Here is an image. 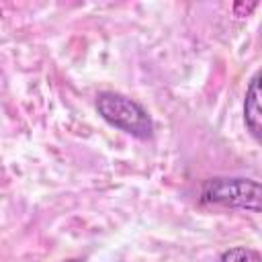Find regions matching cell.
Instances as JSON below:
<instances>
[{
  "instance_id": "6da1fadb",
  "label": "cell",
  "mask_w": 262,
  "mask_h": 262,
  "mask_svg": "<svg viewBox=\"0 0 262 262\" xmlns=\"http://www.w3.org/2000/svg\"><path fill=\"white\" fill-rule=\"evenodd\" d=\"M98 115L113 127L137 137L149 139L154 133V123L149 113L133 98L119 92H100L96 96Z\"/></svg>"
},
{
  "instance_id": "7a4b0ae2",
  "label": "cell",
  "mask_w": 262,
  "mask_h": 262,
  "mask_svg": "<svg viewBox=\"0 0 262 262\" xmlns=\"http://www.w3.org/2000/svg\"><path fill=\"white\" fill-rule=\"evenodd\" d=\"M203 205L260 211V182L254 178H209L201 186Z\"/></svg>"
},
{
  "instance_id": "3957f363",
  "label": "cell",
  "mask_w": 262,
  "mask_h": 262,
  "mask_svg": "<svg viewBox=\"0 0 262 262\" xmlns=\"http://www.w3.org/2000/svg\"><path fill=\"white\" fill-rule=\"evenodd\" d=\"M244 123L252 137L260 141L262 137V108H260V72H256L246 88L244 98Z\"/></svg>"
},
{
  "instance_id": "277c9868",
  "label": "cell",
  "mask_w": 262,
  "mask_h": 262,
  "mask_svg": "<svg viewBox=\"0 0 262 262\" xmlns=\"http://www.w3.org/2000/svg\"><path fill=\"white\" fill-rule=\"evenodd\" d=\"M219 262H262L260 260V254L252 248H246V246H237V248H229L221 254V260Z\"/></svg>"
},
{
  "instance_id": "5b68a950",
  "label": "cell",
  "mask_w": 262,
  "mask_h": 262,
  "mask_svg": "<svg viewBox=\"0 0 262 262\" xmlns=\"http://www.w3.org/2000/svg\"><path fill=\"white\" fill-rule=\"evenodd\" d=\"M68 262H82V260H68Z\"/></svg>"
}]
</instances>
